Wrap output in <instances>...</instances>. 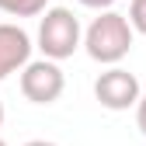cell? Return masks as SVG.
Masks as SVG:
<instances>
[{"mask_svg": "<svg viewBox=\"0 0 146 146\" xmlns=\"http://www.w3.org/2000/svg\"><path fill=\"white\" fill-rule=\"evenodd\" d=\"M80 42H84V28H80V17L70 7H45L42 11V17H38L42 59L63 63V59H70L73 52L80 49Z\"/></svg>", "mask_w": 146, "mask_h": 146, "instance_id": "cell-2", "label": "cell"}, {"mask_svg": "<svg viewBox=\"0 0 146 146\" xmlns=\"http://www.w3.org/2000/svg\"><path fill=\"white\" fill-rule=\"evenodd\" d=\"M139 94H143V87L136 80V73L122 70V66H108L94 80V98L108 111H129V108H136Z\"/></svg>", "mask_w": 146, "mask_h": 146, "instance_id": "cell-4", "label": "cell"}, {"mask_svg": "<svg viewBox=\"0 0 146 146\" xmlns=\"http://www.w3.org/2000/svg\"><path fill=\"white\" fill-rule=\"evenodd\" d=\"M0 125H4V101H0Z\"/></svg>", "mask_w": 146, "mask_h": 146, "instance_id": "cell-11", "label": "cell"}, {"mask_svg": "<svg viewBox=\"0 0 146 146\" xmlns=\"http://www.w3.org/2000/svg\"><path fill=\"white\" fill-rule=\"evenodd\" d=\"M136 125H139V132L146 136V94H139V101H136Z\"/></svg>", "mask_w": 146, "mask_h": 146, "instance_id": "cell-8", "label": "cell"}, {"mask_svg": "<svg viewBox=\"0 0 146 146\" xmlns=\"http://www.w3.org/2000/svg\"><path fill=\"white\" fill-rule=\"evenodd\" d=\"M125 21H129L132 31L146 35V0H132V4H129V14H125Z\"/></svg>", "mask_w": 146, "mask_h": 146, "instance_id": "cell-7", "label": "cell"}, {"mask_svg": "<svg viewBox=\"0 0 146 146\" xmlns=\"http://www.w3.org/2000/svg\"><path fill=\"white\" fill-rule=\"evenodd\" d=\"M0 146H7V143H4V139H0Z\"/></svg>", "mask_w": 146, "mask_h": 146, "instance_id": "cell-12", "label": "cell"}, {"mask_svg": "<svg viewBox=\"0 0 146 146\" xmlns=\"http://www.w3.org/2000/svg\"><path fill=\"white\" fill-rule=\"evenodd\" d=\"M31 35L21 25L4 21L0 25V80H7L11 73H21L31 63Z\"/></svg>", "mask_w": 146, "mask_h": 146, "instance_id": "cell-5", "label": "cell"}, {"mask_svg": "<svg viewBox=\"0 0 146 146\" xmlns=\"http://www.w3.org/2000/svg\"><path fill=\"white\" fill-rule=\"evenodd\" d=\"M25 146H56V143H49V139H31V143H25Z\"/></svg>", "mask_w": 146, "mask_h": 146, "instance_id": "cell-10", "label": "cell"}, {"mask_svg": "<svg viewBox=\"0 0 146 146\" xmlns=\"http://www.w3.org/2000/svg\"><path fill=\"white\" fill-rule=\"evenodd\" d=\"M80 4H84V7H90V11H98V14H101V11H111V4H115V0H80Z\"/></svg>", "mask_w": 146, "mask_h": 146, "instance_id": "cell-9", "label": "cell"}, {"mask_svg": "<svg viewBox=\"0 0 146 146\" xmlns=\"http://www.w3.org/2000/svg\"><path fill=\"white\" fill-rule=\"evenodd\" d=\"M63 90H66V77H63L59 63H52V59H31L21 70V94L31 104H52V101H59Z\"/></svg>", "mask_w": 146, "mask_h": 146, "instance_id": "cell-3", "label": "cell"}, {"mask_svg": "<svg viewBox=\"0 0 146 146\" xmlns=\"http://www.w3.org/2000/svg\"><path fill=\"white\" fill-rule=\"evenodd\" d=\"M132 38H136V31L129 28L125 14H118V11H101L94 21L87 25L80 45L87 49V56L94 59V63H101V66H118L125 56H129Z\"/></svg>", "mask_w": 146, "mask_h": 146, "instance_id": "cell-1", "label": "cell"}, {"mask_svg": "<svg viewBox=\"0 0 146 146\" xmlns=\"http://www.w3.org/2000/svg\"><path fill=\"white\" fill-rule=\"evenodd\" d=\"M49 0H0V11L11 17H42Z\"/></svg>", "mask_w": 146, "mask_h": 146, "instance_id": "cell-6", "label": "cell"}]
</instances>
